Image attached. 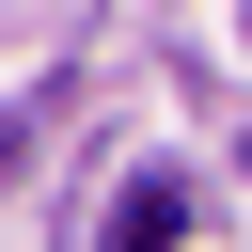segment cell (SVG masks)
<instances>
[{"instance_id":"1","label":"cell","mask_w":252,"mask_h":252,"mask_svg":"<svg viewBox=\"0 0 252 252\" xmlns=\"http://www.w3.org/2000/svg\"><path fill=\"white\" fill-rule=\"evenodd\" d=\"M173 236H189V205H173V173H158V189H126V205H110V252H173Z\"/></svg>"}]
</instances>
